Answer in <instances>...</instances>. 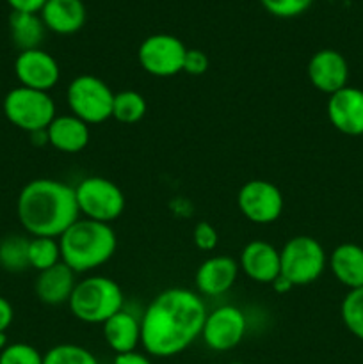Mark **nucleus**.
I'll list each match as a JSON object with an SVG mask.
<instances>
[{
    "instance_id": "obj_1",
    "label": "nucleus",
    "mask_w": 363,
    "mask_h": 364,
    "mask_svg": "<svg viewBox=\"0 0 363 364\" xmlns=\"http://www.w3.org/2000/svg\"><path fill=\"white\" fill-rule=\"evenodd\" d=\"M206 308L201 297L185 288L157 295L141 318V345L153 358H173L201 336Z\"/></svg>"
},
{
    "instance_id": "obj_2",
    "label": "nucleus",
    "mask_w": 363,
    "mask_h": 364,
    "mask_svg": "<svg viewBox=\"0 0 363 364\" xmlns=\"http://www.w3.org/2000/svg\"><path fill=\"white\" fill-rule=\"evenodd\" d=\"M16 213L31 237L59 238L80 219L75 187L52 178L28 181L18 194Z\"/></svg>"
},
{
    "instance_id": "obj_3",
    "label": "nucleus",
    "mask_w": 363,
    "mask_h": 364,
    "mask_svg": "<svg viewBox=\"0 0 363 364\" xmlns=\"http://www.w3.org/2000/svg\"><path fill=\"white\" fill-rule=\"evenodd\" d=\"M60 259L75 274L91 272L109 262L117 247L110 224L78 219L59 237Z\"/></svg>"
},
{
    "instance_id": "obj_4",
    "label": "nucleus",
    "mask_w": 363,
    "mask_h": 364,
    "mask_svg": "<svg viewBox=\"0 0 363 364\" xmlns=\"http://www.w3.org/2000/svg\"><path fill=\"white\" fill-rule=\"evenodd\" d=\"M125 295L120 284L105 276L78 281L68 306L75 318L84 323H103L123 309Z\"/></svg>"
},
{
    "instance_id": "obj_5",
    "label": "nucleus",
    "mask_w": 363,
    "mask_h": 364,
    "mask_svg": "<svg viewBox=\"0 0 363 364\" xmlns=\"http://www.w3.org/2000/svg\"><path fill=\"white\" fill-rule=\"evenodd\" d=\"M281 277L292 287H306L322 276L327 256L322 244L308 235L290 238L280 251Z\"/></svg>"
},
{
    "instance_id": "obj_6",
    "label": "nucleus",
    "mask_w": 363,
    "mask_h": 364,
    "mask_svg": "<svg viewBox=\"0 0 363 364\" xmlns=\"http://www.w3.org/2000/svg\"><path fill=\"white\" fill-rule=\"evenodd\" d=\"M4 116L20 130L34 134L46 130L52 123L56 117V103L48 92L18 85L4 98Z\"/></svg>"
},
{
    "instance_id": "obj_7",
    "label": "nucleus",
    "mask_w": 363,
    "mask_h": 364,
    "mask_svg": "<svg viewBox=\"0 0 363 364\" xmlns=\"http://www.w3.org/2000/svg\"><path fill=\"white\" fill-rule=\"evenodd\" d=\"M66 100L71 114L88 124L105 123L112 117V89L95 75L75 77L68 85Z\"/></svg>"
},
{
    "instance_id": "obj_8",
    "label": "nucleus",
    "mask_w": 363,
    "mask_h": 364,
    "mask_svg": "<svg viewBox=\"0 0 363 364\" xmlns=\"http://www.w3.org/2000/svg\"><path fill=\"white\" fill-rule=\"evenodd\" d=\"M75 198L84 219L103 224H110L121 217L127 205L123 191L114 181L102 176H89L78 181Z\"/></svg>"
},
{
    "instance_id": "obj_9",
    "label": "nucleus",
    "mask_w": 363,
    "mask_h": 364,
    "mask_svg": "<svg viewBox=\"0 0 363 364\" xmlns=\"http://www.w3.org/2000/svg\"><path fill=\"white\" fill-rule=\"evenodd\" d=\"M187 46L177 36L159 32L152 34L139 45L137 59L142 70L153 77H174L184 71Z\"/></svg>"
},
{
    "instance_id": "obj_10",
    "label": "nucleus",
    "mask_w": 363,
    "mask_h": 364,
    "mask_svg": "<svg viewBox=\"0 0 363 364\" xmlns=\"http://www.w3.org/2000/svg\"><path fill=\"white\" fill-rule=\"evenodd\" d=\"M242 215L255 224H270L283 213V194L267 180L246 181L237 194Z\"/></svg>"
},
{
    "instance_id": "obj_11",
    "label": "nucleus",
    "mask_w": 363,
    "mask_h": 364,
    "mask_svg": "<svg viewBox=\"0 0 363 364\" xmlns=\"http://www.w3.org/2000/svg\"><path fill=\"white\" fill-rule=\"evenodd\" d=\"M246 316L235 306H221L206 313L201 338L210 350L226 352L237 347L246 334Z\"/></svg>"
},
{
    "instance_id": "obj_12",
    "label": "nucleus",
    "mask_w": 363,
    "mask_h": 364,
    "mask_svg": "<svg viewBox=\"0 0 363 364\" xmlns=\"http://www.w3.org/2000/svg\"><path fill=\"white\" fill-rule=\"evenodd\" d=\"M14 75L20 85L48 92L60 78V68L53 55L41 48L23 50L14 60Z\"/></svg>"
},
{
    "instance_id": "obj_13",
    "label": "nucleus",
    "mask_w": 363,
    "mask_h": 364,
    "mask_svg": "<svg viewBox=\"0 0 363 364\" xmlns=\"http://www.w3.org/2000/svg\"><path fill=\"white\" fill-rule=\"evenodd\" d=\"M306 73L313 87L331 96L347 85L349 64L337 50L322 48L312 55Z\"/></svg>"
},
{
    "instance_id": "obj_14",
    "label": "nucleus",
    "mask_w": 363,
    "mask_h": 364,
    "mask_svg": "<svg viewBox=\"0 0 363 364\" xmlns=\"http://www.w3.org/2000/svg\"><path fill=\"white\" fill-rule=\"evenodd\" d=\"M327 117L330 123L340 134L358 137L363 135V91L345 85L333 92L327 100Z\"/></svg>"
},
{
    "instance_id": "obj_15",
    "label": "nucleus",
    "mask_w": 363,
    "mask_h": 364,
    "mask_svg": "<svg viewBox=\"0 0 363 364\" xmlns=\"http://www.w3.org/2000/svg\"><path fill=\"white\" fill-rule=\"evenodd\" d=\"M238 265L255 283L273 284L281 274L280 251L265 240H251L242 249Z\"/></svg>"
},
{
    "instance_id": "obj_16",
    "label": "nucleus",
    "mask_w": 363,
    "mask_h": 364,
    "mask_svg": "<svg viewBox=\"0 0 363 364\" xmlns=\"http://www.w3.org/2000/svg\"><path fill=\"white\" fill-rule=\"evenodd\" d=\"M238 263L230 256H210L196 270V288L206 297H219L235 284Z\"/></svg>"
},
{
    "instance_id": "obj_17",
    "label": "nucleus",
    "mask_w": 363,
    "mask_h": 364,
    "mask_svg": "<svg viewBox=\"0 0 363 364\" xmlns=\"http://www.w3.org/2000/svg\"><path fill=\"white\" fill-rule=\"evenodd\" d=\"M46 135H48V144L53 149L68 153V155L80 153L91 139L89 124L73 114L53 117V121L46 128Z\"/></svg>"
},
{
    "instance_id": "obj_18",
    "label": "nucleus",
    "mask_w": 363,
    "mask_h": 364,
    "mask_svg": "<svg viewBox=\"0 0 363 364\" xmlns=\"http://www.w3.org/2000/svg\"><path fill=\"white\" fill-rule=\"evenodd\" d=\"M39 16L48 31L70 36L84 27L88 13L82 0H46Z\"/></svg>"
},
{
    "instance_id": "obj_19",
    "label": "nucleus",
    "mask_w": 363,
    "mask_h": 364,
    "mask_svg": "<svg viewBox=\"0 0 363 364\" xmlns=\"http://www.w3.org/2000/svg\"><path fill=\"white\" fill-rule=\"evenodd\" d=\"M75 276L77 274L63 262L43 270V272H38L34 284L36 295L39 301L48 306L64 304L70 301L75 290V284H77Z\"/></svg>"
},
{
    "instance_id": "obj_20",
    "label": "nucleus",
    "mask_w": 363,
    "mask_h": 364,
    "mask_svg": "<svg viewBox=\"0 0 363 364\" xmlns=\"http://www.w3.org/2000/svg\"><path fill=\"white\" fill-rule=\"evenodd\" d=\"M102 326L103 340L110 350L116 352V355L135 352L137 345L141 343V320L130 311L121 309Z\"/></svg>"
},
{
    "instance_id": "obj_21",
    "label": "nucleus",
    "mask_w": 363,
    "mask_h": 364,
    "mask_svg": "<svg viewBox=\"0 0 363 364\" xmlns=\"http://www.w3.org/2000/svg\"><path fill=\"white\" fill-rule=\"evenodd\" d=\"M330 269L338 283L349 290L363 288V247L356 244H340L330 256Z\"/></svg>"
},
{
    "instance_id": "obj_22",
    "label": "nucleus",
    "mask_w": 363,
    "mask_h": 364,
    "mask_svg": "<svg viewBox=\"0 0 363 364\" xmlns=\"http://www.w3.org/2000/svg\"><path fill=\"white\" fill-rule=\"evenodd\" d=\"M9 31L14 46L23 52V50L39 48L43 38H45L46 27L39 14L13 11L9 16Z\"/></svg>"
},
{
    "instance_id": "obj_23",
    "label": "nucleus",
    "mask_w": 363,
    "mask_h": 364,
    "mask_svg": "<svg viewBox=\"0 0 363 364\" xmlns=\"http://www.w3.org/2000/svg\"><path fill=\"white\" fill-rule=\"evenodd\" d=\"M28 240L21 235H7L0 240V267L6 272H23L28 267Z\"/></svg>"
},
{
    "instance_id": "obj_24",
    "label": "nucleus",
    "mask_w": 363,
    "mask_h": 364,
    "mask_svg": "<svg viewBox=\"0 0 363 364\" xmlns=\"http://www.w3.org/2000/svg\"><path fill=\"white\" fill-rule=\"evenodd\" d=\"M146 100L141 92L127 91L114 92V102H112V117L123 124H135L146 116Z\"/></svg>"
},
{
    "instance_id": "obj_25",
    "label": "nucleus",
    "mask_w": 363,
    "mask_h": 364,
    "mask_svg": "<svg viewBox=\"0 0 363 364\" xmlns=\"http://www.w3.org/2000/svg\"><path fill=\"white\" fill-rule=\"evenodd\" d=\"M60 245L57 238L32 237L28 240V267L38 272L60 263Z\"/></svg>"
},
{
    "instance_id": "obj_26",
    "label": "nucleus",
    "mask_w": 363,
    "mask_h": 364,
    "mask_svg": "<svg viewBox=\"0 0 363 364\" xmlns=\"http://www.w3.org/2000/svg\"><path fill=\"white\" fill-rule=\"evenodd\" d=\"M342 320L349 333L363 341V288L349 290L342 301Z\"/></svg>"
},
{
    "instance_id": "obj_27",
    "label": "nucleus",
    "mask_w": 363,
    "mask_h": 364,
    "mask_svg": "<svg viewBox=\"0 0 363 364\" xmlns=\"http://www.w3.org/2000/svg\"><path fill=\"white\" fill-rule=\"evenodd\" d=\"M43 364H98L93 352L80 345L63 343L43 354Z\"/></svg>"
},
{
    "instance_id": "obj_28",
    "label": "nucleus",
    "mask_w": 363,
    "mask_h": 364,
    "mask_svg": "<svg viewBox=\"0 0 363 364\" xmlns=\"http://www.w3.org/2000/svg\"><path fill=\"white\" fill-rule=\"evenodd\" d=\"M0 364H43V354L27 343H11L0 352Z\"/></svg>"
},
{
    "instance_id": "obj_29",
    "label": "nucleus",
    "mask_w": 363,
    "mask_h": 364,
    "mask_svg": "<svg viewBox=\"0 0 363 364\" xmlns=\"http://www.w3.org/2000/svg\"><path fill=\"white\" fill-rule=\"evenodd\" d=\"M263 9L278 18H295L312 7L313 0H260Z\"/></svg>"
},
{
    "instance_id": "obj_30",
    "label": "nucleus",
    "mask_w": 363,
    "mask_h": 364,
    "mask_svg": "<svg viewBox=\"0 0 363 364\" xmlns=\"http://www.w3.org/2000/svg\"><path fill=\"white\" fill-rule=\"evenodd\" d=\"M192 242L196 247L203 252H210L217 247L219 242V235H217L216 228L209 223H198L194 231H192Z\"/></svg>"
},
{
    "instance_id": "obj_31",
    "label": "nucleus",
    "mask_w": 363,
    "mask_h": 364,
    "mask_svg": "<svg viewBox=\"0 0 363 364\" xmlns=\"http://www.w3.org/2000/svg\"><path fill=\"white\" fill-rule=\"evenodd\" d=\"M210 66V59L203 50L198 48H187L184 59V73L192 75V77H199V75H205L206 70Z\"/></svg>"
},
{
    "instance_id": "obj_32",
    "label": "nucleus",
    "mask_w": 363,
    "mask_h": 364,
    "mask_svg": "<svg viewBox=\"0 0 363 364\" xmlns=\"http://www.w3.org/2000/svg\"><path fill=\"white\" fill-rule=\"evenodd\" d=\"M11 6V9L18 11V13H36L39 14V11L43 9V6L46 4V0H6Z\"/></svg>"
},
{
    "instance_id": "obj_33",
    "label": "nucleus",
    "mask_w": 363,
    "mask_h": 364,
    "mask_svg": "<svg viewBox=\"0 0 363 364\" xmlns=\"http://www.w3.org/2000/svg\"><path fill=\"white\" fill-rule=\"evenodd\" d=\"M14 318V311H13V306L7 299L0 297V333H6L7 329L11 327Z\"/></svg>"
},
{
    "instance_id": "obj_34",
    "label": "nucleus",
    "mask_w": 363,
    "mask_h": 364,
    "mask_svg": "<svg viewBox=\"0 0 363 364\" xmlns=\"http://www.w3.org/2000/svg\"><path fill=\"white\" fill-rule=\"evenodd\" d=\"M112 364H152V361L139 352H128V354H117Z\"/></svg>"
},
{
    "instance_id": "obj_35",
    "label": "nucleus",
    "mask_w": 363,
    "mask_h": 364,
    "mask_svg": "<svg viewBox=\"0 0 363 364\" xmlns=\"http://www.w3.org/2000/svg\"><path fill=\"white\" fill-rule=\"evenodd\" d=\"M273 287H274V290L281 291V294H283V291H288V290H290V288H294L290 283H288L287 279H285V277H281V276L278 277L276 281H274Z\"/></svg>"
},
{
    "instance_id": "obj_36",
    "label": "nucleus",
    "mask_w": 363,
    "mask_h": 364,
    "mask_svg": "<svg viewBox=\"0 0 363 364\" xmlns=\"http://www.w3.org/2000/svg\"><path fill=\"white\" fill-rule=\"evenodd\" d=\"M7 347V336L6 333H0V352Z\"/></svg>"
},
{
    "instance_id": "obj_37",
    "label": "nucleus",
    "mask_w": 363,
    "mask_h": 364,
    "mask_svg": "<svg viewBox=\"0 0 363 364\" xmlns=\"http://www.w3.org/2000/svg\"><path fill=\"white\" fill-rule=\"evenodd\" d=\"M230 364H246V363H238V361H235V363H230Z\"/></svg>"
}]
</instances>
